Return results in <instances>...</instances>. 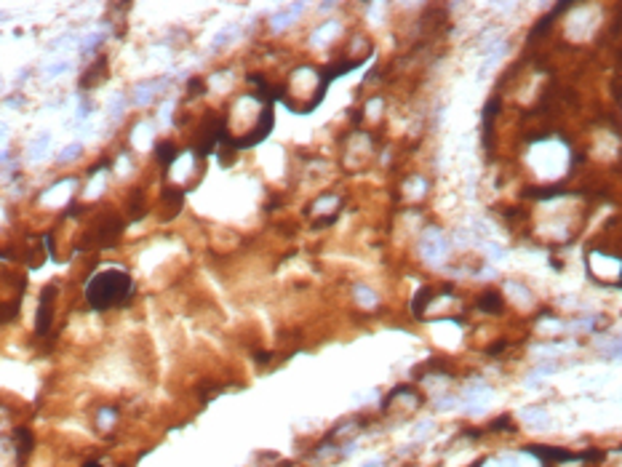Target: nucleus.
Returning a JSON list of instances; mask_svg holds the SVG:
<instances>
[{
    "label": "nucleus",
    "instance_id": "nucleus-6",
    "mask_svg": "<svg viewBox=\"0 0 622 467\" xmlns=\"http://www.w3.org/2000/svg\"><path fill=\"white\" fill-rule=\"evenodd\" d=\"M430 294H433L430 288H419V294L414 296V304H411V307H414V313H417V315H422V310H425V304L433 299Z\"/></svg>",
    "mask_w": 622,
    "mask_h": 467
},
{
    "label": "nucleus",
    "instance_id": "nucleus-5",
    "mask_svg": "<svg viewBox=\"0 0 622 467\" xmlns=\"http://www.w3.org/2000/svg\"><path fill=\"white\" fill-rule=\"evenodd\" d=\"M499 307H502V299H499V294H486L484 299H481V310H486V313H497Z\"/></svg>",
    "mask_w": 622,
    "mask_h": 467
},
{
    "label": "nucleus",
    "instance_id": "nucleus-9",
    "mask_svg": "<svg viewBox=\"0 0 622 467\" xmlns=\"http://www.w3.org/2000/svg\"><path fill=\"white\" fill-rule=\"evenodd\" d=\"M358 294H361V302H363V304H374V302H376L374 291H369V288H358Z\"/></svg>",
    "mask_w": 622,
    "mask_h": 467
},
{
    "label": "nucleus",
    "instance_id": "nucleus-11",
    "mask_svg": "<svg viewBox=\"0 0 622 467\" xmlns=\"http://www.w3.org/2000/svg\"><path fill=\"white\" fill-rule=\"evenodd\" d=\"M86 467H99V464H93V462H91V464H86Z\"/></svg>",
    "mask_w": 622,
    "mask_h": 467
},
{
    "label": "nucleus",
    "instance_id": "nucleus-3",
    "mask_svg": "<svg viewBox=\"0 0 622 467\" xmlns=\"http://www.w3.org/2000/svg\"><path fill=\"white\" fill-rule=\"evenodd\" d=\"M422 248H425L427 256H433V254H436V256H444V254H446V240H444V235H441L438 230H430L427 238H425V246H422Z\"/></svg>",
    "mask_w": 622,
    "mask_h": 467
},
{
    "label": "nucleus",
    "instance_id": "nucleus-2",
    "mask_svg": "<svg viewBox=\"0 0 622 467\" xmlns=\"http://www.w3.org/2000/svg\"><path fill=\"white\" fill-rule=\"evenodd\" d=\"M56 286H45L40 294V307H37V334H45L51 326V302H54Z\"/></svg>",
    "mask_w": 622,
    "mask_h": 467
},
{
    "label": "nucleus",
    "instance_id": "nucleus-4",
    "mask_svg": "<svg viewBox=\"0 0 622 467\" xmlns=\"http://www.w3.org/2000/svg\"><path fill=\"white\" fill-rule=\"evenodd\" d=\"M155 155H158V161L163 163V166H171L174 158L179 155V147H174L171 142H160V144L155 147Z\"/></svg>",
    "mask_w": 622,
    "mask_h": 467
},
{
    "label": "nucleus",
    "instance_id": "nucleus-1",
    "mask_svg": "<svg viewBox=\"0 0 622 467\" xmlns=\"http://www.w3.org/2000/svg\"><path fill=\"white\" fill-rule=\"evenodd\" d=\"M131 294V275L123 270H105L93 275L86 286V299L97 310H107L112 304H123Z\"/></svg>",
    "mask_w": 622,
    "mask_h": 467
},
{
    "label": "nucleus",
    "instance_id": "nucleus-7",
    "mask_svg": "<svg viewBox=\"0 0 622 467\" xmlns=\"http://www.w3.org/2000/svg\"><path fill=\"white\" fill-rule=\"evenodd\" d=\"M78 155H80V144L75 142V144H70V147H67V149H64V152L59 155V161L64 163V161H72V158H78Z\"/></svg>",
    "mask_w": 622,
    "mask_h": 467
},
{
    "label": "nucleus",
    "instance_id": "nucleus-8",
    "mask_svg": "<svg viewBox=\"0 0 622 467\" xmlns=\"http://www.w3.org/2000/svg\"><path fill=\"white\" fill-rule=\"evenodd\" d=\"M102 37H105L102 32H97V35H88V37H86V43H83V51H86V54H88V51H93V48H97V45L102 43Z\"/></svg>",
    "mask_w": 622,
    "mask_h": 467
},
{
    "label": "nucleus",
    "instance_id": "nucleus-10",
    "mask_svg": "<svg viewBox=\"0 0 622 467\" xmlns=\"http://www.w3.org/2000/svg\"><path fill=\"white\" fill-rule=\"evenodd\" d=\"M283 24H291V16H289V14H278V16H272V27H275V30H280Z\"/></svg>",
    "mask_w": 622,
    "mask_h": 467
}]
</instances>
